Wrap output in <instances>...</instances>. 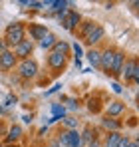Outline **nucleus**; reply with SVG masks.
<instances>
[{"label": "nucleus", "instance_id": "0eeeda50", "mask_svg": "<svg viewBox=\"0 0 139 147\" xmlns=\"http://www.w3.org/2000/svg\"><path fill=\"white\" fill-rule=\"evenodd\" d=\"M139 62L135 58H125V62H123V66H121V72H119V78L123 80V82H131V76H133V68L137 66Z\"/></svg>", "mask_w": 139, "mask_h": 147}, {"label": "nucleus", "instance_id": "2eb2a0df", "mask_svg": "<svg viewBox=\"0 0 139 147\" xmlns=\"http://www.w3.org/2000/svg\"><path fill=\"white\" fill-rule=\"evenodd\" d=\"M121 135H123L121 131H111V133H107V135H105V141L101 143V147H117Z\"/></svg>", "mask_w": 139, "mask_h": 147}, {"label": "nucleus", "instance_id": "7ed1b4c3", "mask_svg": "<svg viewBox=\"0 0 139 147\" xmlns=\"http://www.w3.org/2000/svg\"><path fill=\"white\" fill-rule=\"evenodd\" d=\"M32 52H34V42L28 40V38H24L18 46L12 48V54L16 56V60H28L32 56Z\"/></svg>", "mask_w": 139, "mask_h": 147}, {"label": "nucleus", "instance_id": "39448f33", "mask_svg": "<svg viewBox=\"0 0 139 147\" xmlns=\"http://www.w3.org/2000/svg\"><path fill=\"white\" fill-rule=\"evenodd\" d=\"M16 64H18V60H16V56L12 54V50H6V52L0 54V70H2V72L14 70Z\"/></svg>", "mask_w": 139, "mask_h": 147}, {"label": "nucleus", "instance_id": "ddd939ff", "mask_svg": "<svg viewBox=\"0 0 139 147\" xmlns=\"http://www.w3.org/2000/svg\"><path fill=\"white\" fill-rule=\"evenodd\" d=\"M101 127L107 129V133H111V131H121V129H123V121L117 119V117H103V119H101Z\"/></svg>", "mask_w": 139, "mask_h": 147}, {"label": "nucleus", "instance_id": "9b49d317", "mask_svg": "<svg viewBox=\"0 0 139 147\" xmlns=\"http://www.w3.org/2000/svg\"><path fill=\"white\" fill-rule=\"evenodd\" d=\"M28 32H30V40H32V42H34V40H38V42H40V40L46 36L50 30L46 28V24H30Z\"/></svg>", "mask_w": 139, "mask_h": 147}, {"label": "nucleus", "instance_id": "6ab92c4d", "mask_svg": "<svg viewBox=\"0 0 139 147\" xmlns=\"http://www.w3.org/2000/svg\"><path fill=\"white\" fill-rule=\"evenodd\" d=\"M68 143H70V147H82V137H80L78 129L68 131Z\"/></svg>", "mask_w": 139, "mask_h": 147}, {"label": "nucleus", "instance_id": "7c9ffc66", "mask_svg": "<svg viewBox=\"0 0 139 147\" xmlns=\"http://www.w3.org/2000/svg\"><path fill=\"white\" fill-rule=\"evenodd\" d=\"M6 50H10V48H8V44L4 42V38H0V54H2V52H6Z\"/></svg>", "mask_w": 139, "mask_h": 147}, {"label": "nucleus", "instance_id": "4be33fe9", "mask_svg": "<svg viewBox=\"0 0 139 147\" xmlns=\"http://www.w3.org/2000/svg\"><path fill=\"white\" fill-rule=\"evenodd\" d=\"M95 26H97V24H95L93 20H86V22H82V26H80V34H82V36L86 38V36H88V34L92 32Z\"/></svg>", "mask_w": 139, "mask_h": 147}, {"label": "nucleus", "instance_id": "c85d7f7f", "mask_svg": "<svg viewBox=\"0 0 139 147\" xmlns=\"http://www.w3.org/2000/svg\"><path fill=\"white\" fill-rule=\"evenodd\" d=\"M28 6L32 10H42V2H34V0H28Z\"/></svg>", "mask_w": 139, "mask_h": 147}, {"label": "nucleus", "instance_id": "72a5a7b5", "mask_svg": "<svg viewBox=\"0 0 139 147\" xmlns=\"http://www.w3.org/2000/svg\"><path fill=\"white\" fill-rule=\"evenodd\" d=\"M74 66L76 68H82V58H74Z\"/></svg>", "mask_w": 139, "mask_h": 147}, {"label": "nucleus", "instance_id": "aec40b11", "mask_svg": "<svg viewBox=\"0 0 139 147\" xmlns=\"http://www.w3.org/2000/svg\"><path fill=\"white\" fill-rule=\"evenodd\" d=\"M38 44H40V48H42V50H52V46L56 44V36H54L52 32H48V34L40 40V42H38Z\"/></svg>", "mask_w": 139, "mask_h": 147}, {"label": "nucleus", "instance_id": "bb28decb", "mask_svg": "<svg viewBox=\"0 0 139 147\" xmlns=\"http://www.w3.org/2000/svg\"><path fill=\"white\" fill-rule=\"evenodd\" d=\"M70 50H74V54H76V58H82L84 56V50H82V46L76 42V44H70Z\"/></svg>", "mask_w": 139, "mask_h": 147}, {"label": "nucleus", "instance_id": "412c9836", "mask_svg": "<svg viewBox=\"0 0 139 147\" xmlns=\"http://www.w3.org/2000/svg\"><path fill=\"white\" fill-rule=\"evenodd\" d=\"M50 52H56V54H62V56H66L70 52V44L68 42H64V40H56V44L52 46Z\"/></svg>", "mask_w": 139, "mask_h": 147}, {"label": "nucleus", "instance_id": "f8f14e48", "mask_svg": "<svg viewBox=\"0 0 139 147\" xmlns=\"http://www.w3.org/2000/svg\"><path fill=\"white\" fill-rule=\"evenodd\" d=\"M125 111V103L123 101H109L107 103V107H105V113H107V117H119L121 113Z\"/></svg>", "mask_w": 139, "mask_h": 147}, {"label": "nucleus", "instance_id": "f257e3e1", "mask_svg": "<svg viewBox=\"0 0 139 147\" xmlns=\"http://www.w3.org/2000/svg\"><path fill=\"white\" fill-rule=\"evenodd\" d=\"M26 38V28L24 22H12V24L6 26V32H4V42L8 44V48L12 50L14 46H18Z\"/></svg>", "mask_w": 139, "mask_h": 147}, {"label": "nucleus", "instance_id": "393cba45", "mask_svg": "<svg viewBox=\"0 0 139 147\" xmlns=\"http://www.w3.org/2000/svg\"><path fill=\"white\" fill-rule=\"evenodd\" d=\"M66 101H68V105H64L66 111H78V109H80V103H78L74 98H66Z\"/></svg>", "mask_w": 139, "mask_h": 147}, {"label": "nucleus", "instance_id": "2f4dec72", "mask_svg": "<svg viewBox=\"0 0 139 147\" xmlns=\"http://www.w3.org/2000/svg\"><path fill=\"white\" fill-rule=\"evenodd\" d=\"M22 121L24 123H32V113H24V115H22Z\"/></svg>", "mask_w": 139, "mask_h": 147}, {"label": "nucleus", "instance_id": "a211bd4d", "mask_svg": "<svg viewBox=\"0 0 139 147\" xmlns=\"http://www.w3.org/2000/svg\"><path fill=\"white\" fill-rule=\"evenodd\" d=\"M99 54H101V52H99V50H95V48L88 50V52L84 54V56L88 58V62L92 64V68H99Z\"/></svg>", "mask_w": 139, "mask_h": 147}, {"label": "nucleus", "instance_id": "58836bf2", "mask_svg": "<svg viewBox=\"0 0 139 147\" xmlns=\"http://www.w3.org/2000/svg\"><path fill=\"white\" fill-rule=\"evenodd\" d=\"M0 147H4V145H0Z\"/></svg>", "mask_w": 139, "mask_h": 147}, {"label": "nucleus", "instance_id": "a878e982", "mask_svg": "<svg viewBox=\"0 0 139 147\" xmlns=\"http://www.w3.org/2000/svg\"><path fill=\"white\" fill-rule=\"evenodd\" d=\"M18 103V98L16 96H6V99H4V103H2V107H12V105H16Z\"/></svg>", "mask_w": 139, "mask_h": 147}, {"label": "nucleus", "instance_id": "6e6552de", "mask_svg": "<svg viewBox=\"0 0 139 147\" xmlns=\"http://www.w3.org/2000/svg\"><path fill=\"white\" fill-rule=\"evenodd\" d=\"M103 36H105V30H103V26L97 24V26H95V28L92 30V32H90L86 38H84V42H86L88 46H95L97 42H101V40H103Z\"/></svg>", "mask_w": 139, "mask_h": 147}, {"label": "nucleus", "instance_id": "1a4fd4ad", "mask_svg": "<svg viewBox=\"0 0 139 147\" xmlns=\"http://www.w3.org/2000/svg\"><path fill=\"white\" fill-rule=\"evenodd\" d=\"M123 62H125V52L123 50H115L113 52V62H111V76H115L119 78V72H121V66H123Z\"/></svg>", "mask_w": 139, "mask_h": 147}, {"label": "nucleus", "instance_id": "e433bc0d", "mask_svg": "<svg viewBox=\"0 0 139 147\" xmlns=\"http://www.w3.org/2000/svg\"><path fill=\"white\" fill-rule=\"evenodd\" d=\"M46 147H58V145H56V141H50V143H48Z\"/></svg>", "mask_w": 139, "mask_h": 147}, {"label": "nucleus", "instance_id": "423d86ee", "mask_svg": "<svg viewBox=\"0 0 139 147\" xmlns=\"http://www.w3.org/2000/svg\"><path fill=\"white\" fill-rule=\"evenodd\" d=\"M80 22H82V14H80L78 10H70L68 14H66V18L62 20V26H64L68 32H74Z\"/></svg>", "mask_w": 139, "mask_h": 147}, {"label": "nucleus", "instance_id": "f03ea898", "mask_svg": "<svg viewBox=\"0 0 139 147\" xmlns=\"http://www.w3.org/2000/svg\"><path fill=\"white\" fill-rule=\"evenodd\" d=\"M16 66H18V76H20L22 80H32V78L38 76V64H36V60H32V58L20 60Z\"/></svg>", "mask_w": 139, "mask_h": 147}, {"label": "nucleus", "instance_id": "9d476101", "mask_svg": "<svg viewBox=\"0 0 139 147\" xmlns=\"http://www.w3.org/2000/svg\"><path fill=\"white\" fill-rule=\"evenodd\" d=\"M48 66H50L52 70H62V68H66V56L56 54V52H50V54H48Z\"/></svg>", "mask_w": 139, "mask_h": 147}, {"label": "nucleus", "instance_id": "c9c22d12", "mask_svg": "<svg viewBox=\"0 0 139 147\" xmlns=\"http://www.w3.org/2000/svg\"><path fill=\"white\" fill-rule=\"evenodd\" d=\"M44 133H48V125H44V127L38 131V135H44Z\"/></svg>", "mask_w": 139, "mask_h": 147}, {"label": "nucleus", "instance_id": "473e14b6", "mask_svg": "<svg viewBox=\"0 0 139 147\" xmlns=\"http://www.w3.org/2000/svg\"><path fill=\"white\" fill-rule=\"evenodd\" d=\"M88 147H101V141H99V139H93V141H92Z\"/></svg>", "mask_w": 139, "mask_h": 147}, {"label": "nucleus", "instance_id": "cd10ccee", "mask_svg": "<svg viewBox=\"0 0 139 147\" xmlns=\"http://www.w3.org/2000/svg\"><path fill=\"white\" fill-rule=\"evenodd\" d=\"M60 90H62V84H54V86L46 92V96H52V94H56V92H60Z\"/></svg>", "mask_w": 139, "mask_h": 147}, {"label": "nucleus", "instance_id": "4468645a", "mask_svg": "<svg viewBox=\"0 0 139 147\" xmlns=\"http://www.w3.org/2000/svg\"><path fill=\"white\" fill-rule=\"evenodd\" d=\"M80 137H82V147H88L93 139H99V137L95 135V129H93L92 125H86V127H84V131L80 133Z\"/></svg>", "mask_w": 139, "mask_h": 147}, {"label": "nucleus", "instance_id": "dca6fc26", "mask_svg": "<svg viewBox=\"0 0 139 147\" xmlns=\"http://www.w3.org/2000/svg\"><path fill=\"white\" fill-rule=\"evenodd\" d=\"M20 137H22V127H20V125H12V127L8 129V133H6V143L10 145V143L18 141Z\"/></svg>", "mask_w": 139, "mask_h": 147}, {"label": "nucleus", "instance_id": "5701e85b", "mask_svg": "<svg viewBox=\"0 0 139 147\" xmlns=\"http://www.w3.org/2000/svg\"><path fill=\"white\" fill-rule=\"evenodd\" d=\"M62 123L66 125V129H68V131H72V129H78V125H80V121H78L74 115H66V117L62 119Z\"/></svg>", "mask_w": 139, "mask_h": 147}, {"label": "nucleus", "instance_id": "b1692460", "mask_svg": "<svg viewBox=\"0 0 139 147\" xmlns=\"http://www.w3.org/2000/svg\"><path fill=\"white\" fill-rule=\"evenodd\" d=\"M56 145H58V147H70V143H68V129L58 133V137H56Z\"/></svg>", "mask_w": 139, "mask_h": 147}, {"label": "nucleus", "instance_id": "20e7f679", "mask_svg": "<svg viewBox=\"0 0 139 147\" xmlns=\"http://www.w3.org/2000/svg\"><path fill=\"white\" fill-rule=\"evenodd\" d=\"M113 52L115 50L113 48H107V50H103L101 54H99V70L103 74H107V76H111V62H113Z\"/></svg>", "mask_w": 139, "mask_h": 147}, {"label": "nucleus", "instance_id": "c756f323", "mask_svg": "<svg viewBox=\"0 0 139 147\" xmlns=\"http://www.w3.org/2000/svg\"><path fill=\"white\" fill-rule=\"evenodd\" d=\"M111 90H113L115 94H123V88H121L119 82H113V84H111Z\"/></svg>", "mask_w": 139, "mask_h": 147}, {"label": "nucleus", "instance_id": "f3484780", "mask_svg": "<svg viewBox=\"0 0 139 147\" xmlns=\"http://www.w3.org/2000/svg\"><path fill=\"white\" fill-rule=\"evenodd\" d=\"M66 115H68V111H66L64 103H52V117H56L58 121H62Z\"/></svg>", "mask_w": 139, "mask_h": 147}, {"label": "nucleus", "instance_id": "4c0bfd02", "mask_svg": "<svg viewBox=\"0 0 139 147\" xmlns=\"http://www.w3.org/2000/svg\"><path fill=\"white\" fill-rule=\"evenodd\" d=\"M4 147H18V145H4Z\"/></svg>", "mask_w": 139, "mask_h": 147}, {"label": "nucleus", "instance_id": "f704fd0d", "mask_svg": "<svg viewBox=\"0 0 139 147\" xmlns=\"http://www.w3.org/2000/svg\"><path fill=\"white\" fill-rule=\"evenodd\" d=\"M127 147H139L137 139H131V141H129V145H127Z\"/></svg>", "mask_w": 139, "mask_h": 147}]
</instances>
